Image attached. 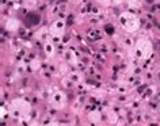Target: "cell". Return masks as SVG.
Listing matches in <instances>:
<instances>
[{"instance_id": "1", "label": "cell", "mask_w": 160, "mask_h": 126, "mask_svg": "<svg viewBox=\"0 0 160 126\" xmlns=\"http://www.w3.org/2000/svg\"><path fill=\"white\" fill-rule=\"evenodd\" d=\"M46 126H58L57 124H54V122H52V124H49V125H46Z\"/></svg>"}]
</instances>
